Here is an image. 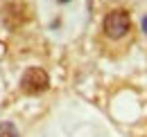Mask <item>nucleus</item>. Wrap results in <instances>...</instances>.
Instances as JSON below:
<instances>
[{
  "label": "nucleus",
  "instance_id": "3",
  "mask_svg": "<svg viewBox=\"0 0 147 137\" xmlns=\"http://www.w3.org/2000/svg\"><path fill=\"white\" fill-rule=\"evenodd\" d=\"M0 137H20V135L11 121H2L0 124Z\"/></svg>",
  "mask_w": 147,
  "mask_h": 137
},
{
  "label": "nucleus",
  "instance_id": "4",
  "mask_svg": "<svg viewBox=\"0 0 147 137\" xmlns=\"http://www.w3.org/2000/svg\"><path fill=\"white\" fill-rule=\"evenodd\" d=\"M143 27H145V32H147V18H145V20H143Z\"/></svg>",
  "mask_w": 147,
  "mask_h": 137
},
{
  "label": "nucleus",
  "instance_id": "5",
  "mask_svg": "<svg viewBox=\"0 0 147 137\" xmlns=\"http://www.w3.org/2000/svg\"><path fill=\"white\" fill-rule=\"evenodd\" d=\"M59 2H68V0H59Z\"/></svg>",
  "mask_w": 147,
  "mask_h": 137
},
{
  "label": "nucleus",
  "instance_id": "1",
  "mask_svg": "<svg viewBox=\"0 0 147 137\" xmlns=\"http://www.w3.org/2000/svg\"><path fill=\"white\" fill-rule=\"evenodd\" d=\"M20 88L27 94H41L50 88V76L43 68H30L20 76Z\"/></svg>",
  "mask_w": 147,
  "mask_h": 137
},
{
  "label": "nucleus",
  "instance_id": "2",
  "mask_svg": "<svg viewBox=\"0 0 147 137\" xmlns=\"http://www.w3.org/2000/svg\"><path fill=\"white\" fill-rule=\"evenodd\" d=\"M129 27H131V18H129V14L125 9H115L104 18V34L109 38H113V41L122 38L129 32Z\"/></svg>",
  "mask_w": 147,
  "mask_h": 137
}]
</instances>
